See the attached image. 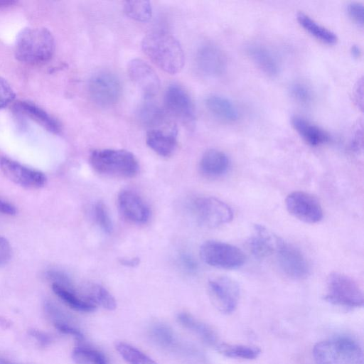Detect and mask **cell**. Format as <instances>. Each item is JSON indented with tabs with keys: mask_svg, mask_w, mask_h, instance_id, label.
Returning a JSON list of instances; mask_svg holds the SVG:
<instances>
[{
	"mask_svg": "<svg viewBox=\"0 0 364 364\" xmlns=\"http://www.w3.org/2000/svg\"><path fill=\"white\" fill-rule=\"evenodd\" d=\"M141 48L158 67L168 73L176 74L184 65L185 56L181 44L166 31L148 33L141 41Z\"/></svg>",
	"mask_w": 364,
	"mask_h": 364,
	"instance_id": "obj_1",
	"label": "cell"
},
{
	"mask_svg": "<svg viewBox=\"0 0 364 364\" xmlns=\"http://www.w3.org/2000/svg\"><path fill=\"white\" fill-rule=\"evenodd\" d=\"M55 48V39L47 28H26L16 36L14 55L24 63L43 64L52 58Z\"/></svg>",
	"mask_w": 364,
	"mask_h": 364,
	"instance_id": "obj_2",
	"label": "cell"
},
{
	"mask_svg": "<svg viewBox=\"0 0 364 364\" xmlns=\"http://www.w3.org/2000/svg\"><path fill=\"white\" fill-rule=\"evenodd\" d=\"M89 161L96 172L108 176L129 178L139 171L135 156L124 149H95L90 153Z\"/></svg>",
	"mask_w": 364,
	"mask_h": 364,
	"instance_id": "obj_3",
	"label": "cell"
},
{
	"mask_svg": "<svg viewBox=\"0 0 364 364\" xmlns=\"http://www.w3.org/2000/svg\"><path fill=\"white\" fill-rule=\"evenodd\" d=\"M316 364H364L363 351L352 338L336 337L317 343L313 348Z\"/></svg>",
	"mask_w": 364,
	"mask_h": 364,
	"instance_id": "obj_4",
	"label": "cell"
},
{
	"mask_svg": "<svg viewBox=\"0 0 364 364\" xmlns=\"http://www.w3.org/2000/svg\"><path fill=\"white\" fill-rule=\"evenodd\" d=\"M326 287L324 299L328 302L350 309L363 306V291L348 275L339 272L331 273L328 277Z\"/></svg>",
	"mask_w": 364,
	"mask_h": 364,
	"instance_id": "obj_5",
	"label": "cell"
},
{
	"mask_svg": "<svg viewBox=\"0 0 364 364\" xmlns=\"http://www.w3.org/2000/svg\"><path fill=\"white\" fill-rule=\"evenodd\" d=\"M199 255L205 263L220 269H237L245 262V255L240 249L218 240L203 242L200 247Z\"/></svg>",
	"mask_w": 364,
	"mask_h": 364,
	"instance_id": "obj_6",
	"label": "cell"
},
{
	"mask_svg": "<svg viewBox=\"0 0 364 364\" xmlns=\"http://www.w3.org/2000/svg\"><path fill=\"white\" fill-rule=\"evenodd\" d=\"M192 209L198 223L208 228L228 223L233 218L230 207L214 197H202L194 200Z\"/></svg>",
	"mask_w": 364,
	"mask_h": 364,
	"instance_id": "obj_7",
	"label": "cell"
},
{
	"mask_svg": "<svg viewBox=\"0 0 364 364\" xmlns=\"http://www.w3.org/2000/svg\"><path fill=\"white\" fill-rule=\"evenodd\" d=\"M208 294L215 307L223 314H231L240 298V287L236 281L227 276L212 278L208 284Z\"/></svg>",
	"mask_w": 364,
	"mask_h": 364,
	"instance_id": "obj_8",
	"label": "cell"
},
{
	"mask_svg": "<svg viewBox=\"0 0 364 364\" xmlns=\"http://www.w3.org/2000/svg\"><path fill=\"white\" fill-rule=\"evenodd\" d=\"M88 92L95 104L101 107L111 106L116 103L121 96V82L111 72L100 71L90 79Z\"/></svg>",
	"mask_w": 364,
	"mask_h": 364,
	"instance_id": "obj_9",
	"label": "cell"
},
{
	"mask_svg": "<svg viewBox=\"0 0 364 364\" xmlns=\"http://www.w3.org/2000/svg\"><path fill=\"white\" fill-rule=\"evenodd\" d=\"M288 212L300 221L314 224L323 218V210L318 200L304 191H294L285 200Z\"/></svg>",
	"mask_w": 364,
	"mask_h": 364,
	"instance_id": "obj_10",
	"label": "cell"
},
{
	"mask_svg": "<svg viewBox=\"0 0 364 364\" xmlns=\"http://www.w3.org/2000/svg\"><path fill=\"white\" fill-rule=\"evenodd\" d=\"M0 169L11 181L26 188L38 189L46 183L43 173L6 156L0 158Z\"/></svg>",
	"mask_w": 364,
	"mask_h": 364,
	"instance_id": "obj_11",
	"label": "cell"
},
{
	"mask_svg": "<svg viewBox=\"0 0 364 364\" xmlns=\"http://www.w3.org/2000/svg\"><path fill=\"white\" fill-rule=\"evenodd\" d=\"M276 254L280 269L288 277L302 279L309 274V264L302 252L296 247L282 240Z\"/></svg>",
	"mask_w": 364,
	"mask_h": 364,
	"instance_id": "obj_12",
	"label": "cell"
},
{
	"mask_svg": "<svg viewBox=\"0 0 364 364\" xmlns=\"http://www.w3.org/2000/svg\"><path fill=\"white\" fill-rule=\"evenodd\" d=\"M127 73L131 80L146 99H150L159 92L160 79L156 72L143 60H131L127 65Z\"/></svg>",
	"mask_w": 364,
	"mask_h": 364,
	"instance_id": "obj_13",
	"label": "cell"
},
{
	"mask_svg": "<svg viewBox=\"0 0 364 364\" xmlns=\"http://www.w3.org/2000/svg\"><path fill=\"white\" fill-rule=\"evenodd\" d=\"M196 64L205 75L217 77L225 70L227 60L225 53L218 46L205 43L198 49Z\"/></svg>",
	"mask_w": 364,
	"mask_h": 364,
	"instance_id": "obj_14",
	"label": "cell"
},
{
	"mask_svg": "<svg viewBox=\"0 0 364 364\" xmlns=\"http://www.w3.org/2000/svg\"><path fill=\"white\" fill-rule=\"evenodd\" d=\"M164 104L168 112L185 122L194 119V107L188 94L181 86L169 85L164 95Z\"/></svg>",
	"mask_w": 364,
	"mask_h": 364,
	"instance_id": "obj_15",
	"label": "cell"
},
{
	"mask_svg": "<svg viewBox=\"0 0 364 364\" xmlns=\"http://www.w3.org/2000/svg\"><path fill=\"white\" fill-rule=\"evenodd\" d=\"M117 203L121 213L129 221L143 224L149 220V208L136 192L122 190L118 195Z\"/></svg>",
	"mask_w": 364,
	"mask_h": 364,
	"instance_id": "obj_16",
	"label": "cell"
},
{
	"mask_svg": "<svg viewBox=\"0 0 364 364\" xmlns=\"http://www.w3.org/2000/svg\"><path fill=\"white\" fill-rule=\"evenodd\" d=\"M281 240L266 227L257 224L248 240L247 246L255 258L262 259L276 252Z\"/></svg>",
	"mask_w": 364,
	"mask_h": 364,
	"instance_id": "obj_17",
	"label": "cell"
},
{
	"mask_svg": "<svg viewBox=\"0 0 364 364\" xmlns=\"http://www.w3.org/2000/svg\"><path fill=\"white\" fill-rule=\"evenodd\" d=\"M13 110L34 121L50 133L58 134L61 131L59 121L33 102L18 101L14 105Z\"/></svg>",
	"mask_w": 364,
	"mask_h": 364,
	"instance_id": "obj_18",
	"label": "cell"
},
{
	"mask_svg": "<svg viewBox=\"0 0 364 364\" xmlns=\"http://www.w3.org/2000/svg\"><path fill=\"white\" fill-rule=\"evenodd\" d=\"M245 52L256 65L266 75L274 77L280 70V64L274 53L266 46L255 42L245 46Z\"/></svg>",
	"mask_w": 364,
	"mask_h": 364,
	"instance_id": "obj_19",
	"label": "cell"
},
{
	"mask_svg": "<svg viewBox=\"0 0 364 364\" xmlns=\"http://www.w3.org/2000/svg\"><path fill=\"white\" fill-rule=\"evenodd\" d=\"M146 141L148 146L159 156H169L177 146V129L174 127L148 130Z\"/></svg>",
	"mask_w": 364,
	"mask_h": 364,
	"instance_id": "obj_20",
	"label": "cell"
},
{
	"mask_svg": "<svg viewBox=\"0 0 364 364\" xmlns=\"http://www.w3.org/2000/svg\"><path fill=\"white\" fill-rule=\"evenodd\" d=\"M230 166L228 156L218 149L207 150L200 161V172L209 178L219 177L227 172Z\"/></svg>",
	"mask_w": 364,
	"mask_h": 364,
	"instance_id": "obj_21",
	"label": "cell"
},
{
	"mask_svg": "<svg viewBox=\"0 0 364 364\" xmlns=\"http://www.w3.org/2000/svg\"><path fill=\"white\" fill-rule=\"evenodd\" d=\"M138 118L141 124L149 130L170 129L175 127L168 121L166 111L151 102H145L140 107Z\"/></svg>",
	"mask_w": 364,
	"mask_h": 364,
	"instance_id": "obj_22",
	"label": "cell"
},
{
	"mask_svg": "<svg viewBox=\"0 0 364 364\" xmlns=\"http://www.w3.org/2000/svg\"><path fill=\"white\" fill-rule=\"evenodd\" d=\"M291 121L300 136L312 146L325 144L331 139L327 132L302 117L295 115L292 117Z\"/></svg>",
	"mask_w": 364,
	"mask_h": 364,
	"instance_id": "obj_23",
	"label": "cell"
},
{
	"mask_svg": "<svg viewBox=\"0 0 364 364\" xmlns=\"http://www.w3.org/2000/svg\"><path fill=\"white\" fill-rule=\"evenodd\" d=\"M208 110L217 119L225 122H233L237 120L239 112L235 105L228 98L210 95L205 98Z\"/></svg>",
	"mask_w": 364,
	"mask_h": 364,
	"instance_id": "obj_24",
	"label": "cell"
},
{
	"mask_svg": "<svg viewBox=\"0 0 364 364\" xmlns=\"http://www.w3.org/2000/svg\"><path fill=\"white\" fill-rule=\"evenodd\" d=\"M177 321L184 328L197 334L206 344L216 347L219 343L215 331L209 326L196 319L191 314L181 312L177 315Z\"/></svg>",
	"mask_w": 364,
	"mask_h": 364,
	"instance_id": "obj_25",
	"label": "cell"
},
{
	"mask_svg": "<svg viewBox=\"0 0 364 364\" xmlns=\"http://www.w3.org/2000/svg\"><path fill=\"white\" fill-rule=\"evenodd\" d=\"M80 295L96 306L98 305L107 310L112 311L117 307L114 296L104 287L97 284H86Z\"/></svg>",
	"mask_w": 364,
	"mask_h": 364,
	"instance_id": "obj_26",
	"label": "cell"
},
{
	"mask_svg": "<svg viewBox=\"0 0 364 364\" xmlns=\"http://www.w3.org/2000/svg\"><path fill=\"white\" fill-rule=\"evenodd\" d=\"M52 289L55 294L71 309L81 312H92L96 306L84 299L75 290H70L64 287L52 284Z\"/></svg>",
	"mask_w": 364,
	"mask_h": 364,
	"instance_id": "obj_27",
	"label": "cell"
},
{
	"mask_svg": "<svg viewBox=\"0 0 364 364\" xmlns=\"http://www.w3.org/2000/svg\"><path fill=\"white\" fill-rule=\"evenodd\" d=\"M296 18L304 29L316 39L328 44H333L336 42L337 36L334 32L320 25L306 14L303 12L298 13Z\"/></svg>",
	"mask_w": 364,
	"mask_h": 364,
	"instance_id": "obj_28",
	"label": "cell"
},
{
	"mask_svg": "<svg viewBox=\"0 0 364 364\" xmlns=\"http://www.w3.org/2000/svg\"><path fill=\"white\" fill-rule=\"evenodd\" d=\"M215 348L218 352L225 357L244 360L255 359L261 353V350L259 348L245 345L219 343Z\"/></svg>",
	"mask_w": 364,
	"mask_h": 364,
	"instance_id": "obj_29",
	"label": "cell"
},
{
	"mask_svg": "<svg viewBox=\"0 0 364 364\" xmlns=\"http://www.w3.org/2000/svg\"><path fill=\"white\" fill-rule=\"evenodd\" d=\"M71 357L76 364H108L103 353L81 343L73 349Z\"/></svg>",
	"mask_w": 364,
	"mask_h": 364,
	"instance_id": "obj_30",
	"label": "cell"
},
{
	"mask_svg": "<svg viewBox=\"0 0 364 364\" xmlns=\"http://www.w3.org/2000/svg\"><path fill=\"white\" fill-rule=\"evenodd\" d=\"M124 11L127 16L139 22H146L152 16V7L149 1L129 0L124 4Z\"/></svg>",
	"mask_w": 364,
	"mask_h": 364,
	"instance_id": "obj_31",
	"label": "cell"
},
{
	"mask_svg": "<svg viewBox=\"0 0 364 364\" xmlns=\"http://www.w3.org/2000/svg\"><path fill=\"white\" fill-rule=\"evenodd\" d=\"M122 358L129 364H159L136 348L124 342L115 346Z\"/></svg>",
	"mask_w": 364,
	"mask_h": 364,
	"instance_id": "obj_32",
	"label": "cell"
},
{
	"mask_svg": "<svg viewBox=\"0 0 364 364\" xmlns=\"http://www.w3.org/2000/svg\"><path fill=\"white\" fill-rule=\"evenodd\" d=\"M150 336L156 344L163 348H172L175 346L174 333L166 324L161 323L154 324L150 329Z\"/></svg>",
	"mask_w": 364,
	"mask_h": 364,
	"instance_id": "obj_33",
	"label": "cell"
},
{
	"mask_svg": "<svg viewBox=\"0 0 364 364\" xmlns=\"http://www.w3.org/2000/svg\"><path fill=\"white\" fill-rule=\"evenodd\" d=\"M93 215L95 222L102 230L110 234L113 230V225L107 209L102 201L97 202L93 207Z\"/></svg>",
	"mask_w": 364,
	"mask_h": 364,
	"instance_id": "obj_34",
	"label": "cell"
},
{
	"mask_svg": "<svg viewBox=\"0 0 364 364\" xmlns=\"http://www.w3.org/2000/svg\"><path fill=\"white\" fill-rule=\"evenodd\" d=\"M291 97L297 102L306 105L313 100V92L311 88L305 83L295 82L289 87Z\"/></svg>",
	"mask_w": 364,
	"mask_h": 364,
	"instance_id": "obj_35",
	"label": "cell"
},
{
	"mask_svg": "<svg viewBox=\"0 0 364 364\" xmlns=\"http://www.w3.org/2000/svg\"><path fill=\"white\" fill-rule=\"evenodd\" d=\"M45 311L53 324L58 323H69L68 315L52 301H47L44 305Z\"/></svg>",
	"mask_w": 364,
	"mask_h": 364,
	"instance_id": "obj_36",
	"label": "cell"
},
{
	"mask_svg": "<svg viewBox=\"0 0 364 364\" xmlns=\"http://www.w3.org/2000/svg\"><path fill=\"white\" fill-rule=\"evenodd\" d=\"M46 278L52 283L70 290H75L71 279L63 272L49 270L46 274Z\"/></svg>",
	"mask_w": 364,
	"mask_h": 364,
	"instance_id": "obj_37",
	"label": "cell"
},
{
	"mask_svg": "<svg viewBox=\"0 0 364 364\" xmlns=\"http://www.w3.org/2000/svg\"><path fill=\"white\" fill-rule=\"evenodd\" d=\"M16 97V94L3 77L0 76V109L7 107Z\"/></svg>",
	"mask_w": 364,
	"mask_h": 364,
	"instance_id": "obj_38",
	"label": "cell"
},
{
	"mask_svg": "<svg viewBox=\"0 0 364 364\" xmlns=\"http://www.w3.org/2000/svg\"><path fill=\"white\" fill-rule=\"evenodd\" d=\"M346 11L349 18L357 25L363 26L364 21V7L362 3L352 1L348 4Z\"/></svg>",
	"mask_w": 364,
	"mask_h": 364,
	"instance_id": "obj_39",
	"label": "cell"
},
{
	"mask_svg": "<svg viewBox=\"0 0 364 364\" xmlns=\"http://www.w3.org/2000/svg\"><path fill=\"white\" fill-rule=\"evenodd\" d=\"M53 325L59 332L72 336L78 343H82L85 339L82 333L69 323H58Z\"/></svg>",
	"mask_w": 364,
	"mask_h": 364,
	"instance_id": "obj_40",
	"label": "cell"
},
{
	"mask_svg": "<svg viewBox=\"0 0 364 364\" xmlns=\"http://www.w3.org/2000/svg\"><path fill=\"white\" fill-rule=\"evenodd\" d=\"M11 254V246L9 242L5 237L0 236V266L9 262Z\"/></svg>",
	"mask_w": 364,
	"mask_h": 364,
	"instance_id": "obj_41",
	"label": "cell"
},
{
	"mask_svg": "<svg viewBox=\"0 0 364 364\" xmlns=\"http://www.w3.org/2000/svg\"><path fill=\"white\" fill-rule=\"evenodd\" d=\"M350 148L355 152H360L363 149V125L359 124L351 136Z\"/></svg>",
	"mask_w": 364,
	"mask_h": 364,
	"instance_id": "obj_42",
	"label": "cell"
},
{
	"mask_svg": "<svg viewBox=\"0 0 364 364\" xmlns=\"http://www.w3.org/2000/svg\"><path fill=\"white\" fill-rule=\"evenodd\" d=\"M28 334L42 347H46L52 342L50 335L41 330L31 328L28 331Z\"/></svg>",
	"mask_w": 364,
	"mask_h": 364,
	"instance_id": "obj_43",
	"label": "cell"
},
{
	"mask_svg": "<svg viewBox=\"0 0 364 364\" xmlns=\"http://www.w3.org/2000/svg\"><path fill=\"white\" fill-rule=\"evenodd\" d=\"M181 264L188 272H193L197 270L198 265L195 259L188 254L183 253L180 256Z\"/></svg>",
	"mask_w": 364,
	"mask_h": 364,
	"instance_id": "obj_44",
	"label": "cell"
},
{
	"mask_svg": "<svg viewBox=\"0 0 364 364\" xmlns=\"http://www.w3.org/2000/svg\"><path fill=\"white\" fill-rule=\"evenodd\" d=\"M16 208L10 203L0 198V213L7 215L16 214Z\"/></svg>",
	"mask_w": 364,
	"mask_h": 364,
	"instance_id": "obj_45",
	"label": "cell"
},
{
	"mask_svg": "<svg viewBox=\"0 0 364 364\" xmlns=\"http://www.w3.org/2000/svg\"><path fill=\"white\" fill-rule=\"evenodd\" d=\"M354 97L358 107H363V80L358 82L354 92Z\"/></svg>",
	"mask_w": 364,
	"mask_h": 364,
	"instance_id": "obj_46",
	"label": "cell"
},
{
	"mask_svg": "<svg viewBox=\"0 0 364 364\" xmlns=\"http://www.w3.org/2000/svg\"><path fill=\"white\" fill-rule=\"evenodd\" d=\"M119 261L122 265L129 267H134L139 265L140 262L139 257L122 258Z\"/></svg>",
	"mask_w": 364,
	"mask_h": 364,
	"instance_id": "obj_47",
	"label": "cell"
},
{
	"mask_svg": "<svg viewBox=\"0 0 364 364\" xmlns=\"http://www.w3.org/2000/svg\"><path fill=\"white\" fill-rule=\"evenodd\" d=\"M17 3L16 1L14 0H0V9L9 7Z\"/></svg>",
	"mask_w": 364,
	"mask_h": 364,
	"instance_id": "obj_48",
	"label": "cell"
},
{
	"mask_svg": "<svg viewBox=\"0 0 364 364\" xmlns=\"http://www.w3.org/2000/svg\"><path fill=\"white\" fill-rule=\"evenodd\" d=\"M351 53L354 57H359L361 53V50L359 46H353L351 47Z\"/></svg>",
	"mask_w": 364,
	"mask_h": 364,
	"instance_id": "obj_49",
	"label": "cell"
},
{
	"mask_svg": "<svg viewBox=\"0 0 364 364\" xmlns=\"http://www.w3.org/2000/svg\"><path fill=\"white\" fill-rule=\"evenodd\" d=\"M11 325V323L9 321H8L7 319L4 318H1L0 317V326H3V327H5V328H7L9 327V326Z\"/></svg>",
	"mask_w": 364,
	"mask_h": 364,
	"instance_id": "obj_50",
	"label": "cell"
},
{
	"mask_svg": "<svg viewBox=\"0 0 364 364\" xmlns=\"http://www.w3.org/2000/svg\"><path fill=\"white\" fill-rule=\"evenodd\" d=\"M0 364H18L0 357Z\"/></svg>",
	"mask_w": 364,
	"mask_h": 364,
	"instance_id": "obj_51",
	"label": "cell"
}]
</instances>
